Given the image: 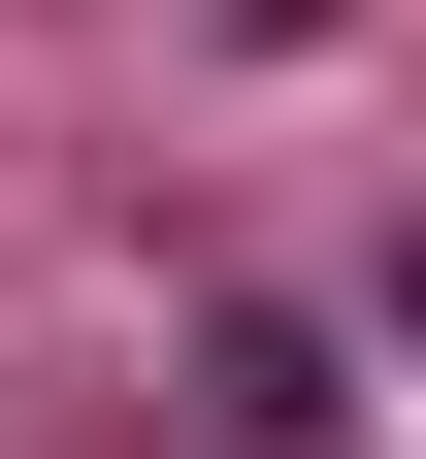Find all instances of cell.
Returning a JSON list of instances; mask_svg holds the SVG:
<instances>
[{
    "instance_id": "obj_1",
    "label": "cell",
    "mask_w": 426,
    "mask_h": 459,
    "mask_svg": "<svg viewBox=\"0 0 426 459\" xmlns=\"http://www.w3.org/2000/svg\"><path fill=\"white\" fill-rule=\"evenodd\" d=\"M361 394H328V296H197L164 328V459H328Z\"/></svg>"
}]
</instances>
